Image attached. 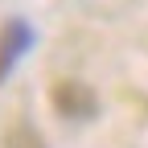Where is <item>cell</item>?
Returning <instances> with one entry per match:
<instances>
[{
  "label": "cell",
  "instance_id": "6da1fadb",
  "mask_svg": "<svg viewBox=\"0 0 148 148\" xmlns=\"http://www.w3.org/2000/svg\"><path fill=\"white\" fill-rule=\"evenodd\" d=\"M53 111L66 115V119H95L99 115V95L90 90V82L62 78L53 86Z\"/></svg>",
  "mask_w": 148,
  "mask_h": 148
},
{
  "label": "cell",
  "instance_id": "3957f363",
  "mask_svg": "<svg viewBox=\"0 0 148 148\" xmlns=\"http://www.w3.org/2000/svg\"><path fill=\"white\" fill-rule=\"evenodd\" d=\"M4 148H45V140L33 132V127H12L4 136Z\"/></svg>",
  "mask_w": 148,
  "mask_h": 148
},
{
  "label": "cell",
  "instance_id": "7a4b0ae2",
  "mask_svg": "<svg viewBox=\"0 0 148 148\" xmlns=\"http://www.w3.org/2000/svg\"><path fill=\"white\" fill-rule=\"evenodd\" d=\"M33 45V29L21 21V16H8L0 25V82L12 74V66L21 62V53Z\"/></svg>",
  "mask_w": 148,
  "mask_h": 148
}]
</instances>
